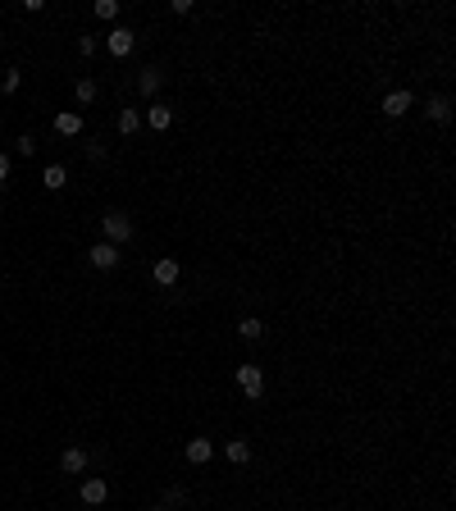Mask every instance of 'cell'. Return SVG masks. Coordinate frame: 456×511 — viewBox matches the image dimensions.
I'll return each mask as SVG.
<instances>
[{"instance_id": "obj_5", "label": "cell", "mask_w": 456, "mask_h": 511, "mask_svg": "<svg viewBox=\"0 0 456 511\" xmlns=\"http://www.w3.org/2000/svg\"><path fill=\"white\" fill-rule=\"evenodd\" d=\"M105 46H109V55H114V60L132 55V28H114V33L105 37Z\"/></svg>"}, {"instance_id": "obj_1", "label": "cell", "mask_w": 456, "mask_h": 511, "mask_svg": "<svg viewBox=\"0 0 456 511\" xmlns=\"http://www.w3.org/2000/svg\"><path fill=\"white\" fill-rule=\"evenodd\" d=\"M100 229H105V238L114 242V247H119V242H128L132 233H137V229H132V219L123 215V210H109V215L100 219Z\"/></svg>"}, {"instance_id": "obj_2", "label": "cell", "mask_w": 456, "mask_h": 511, "mask_svg": "<svg viewBox=\"0 0 456 511\" xmlns=\"http://www.w3.org/2000/svg\"><path fill=\"white\" fill-rule=\"evenodd\" d=\"M238 388L247 392V397H261V392H265V374H261V365H238Z\"/></svg>"}, {"instance_id": "obj_14", "label": "cell", "mask_w": 456, "mask_h": 511, "mask_svg": "<svg viewBox=\"0 0 456 511\" xmlns=\"http://www.w3.org/2000/svg\"><path fill=\"white\" fill-rule=\"evenodd\" d=\"M224 452H228V461H233V466H247V461H251V443H247V438H233Z\"/></svg>"}, {"instance_id": "obj_23", "label": "cell", "mask_w": 456, "mask_h": 511, "mask_svg": "<svg viewBox=\"0 0 456 511\" xmlns=\"http://www.w3.org/2000/svg\"><path fill=\"white\" fill-rule=\"evenodd\" d=\"M10 178V155H0V183Z\"/></svg>"}, {"instance_id": "obj_4", "label": "cell", "mask_w": 456, "mask_h": 511, "mask_svg": "<svg viewBox=\"0 0 456 511\" xmlns=\"http://www.w3.org/2000/svg\"><path fill=\"white\" fill-rule=\"evenodd\" d=\"M406 110H411V92H406V87H397V92L383 96V114H388V119H402Z\"/></svg>"}, {"instance_id": "obj_16", "label": "cell", "mask_w": 456, "mask_h": 511, "mask_svg": "<svg viewBox=\"0 0 456 511\" xmlns=\"http://www.w3.org/2000/svg\"><path fill=\"white\" fill-rule=\"evenodd\" d=\"M137 123H141L137 110H119V132H123V137H132V132H137Z\"/></svg>"}, {"instance_id": "obj_20", "label": "cell", "mask_w": 456, "mask_h": 511, "mask_svg": "<svg viewBox=\"0 0 456 511\" xmlns=\"http://www.w3.org/2000/svg\"><path fill=\"white\" fill-rule=\"evenodd\" d=\"M19 151H23V155L37 151V137H33V132H23V137H19Z\"/></svg>"}, {"instance_id": "obj_9", "label": "cell", "mask_w": 456, "mask_h": 511, "mask_svg": "<svg viewBox=\"0 0 456 511\" xmlns=\"http://www.w3.org/2000/svg\"><path fill=\"white\" fill-rule=\"evenodd\" d=\"M82 466H87V452H82V447H64V452H60V470H64V475H78Z\"/></svg>"}, {"instance_id": "obj_21", "label": "cell", "mask_w": 456, "mask_h": 511, "mask_svg": "<svg viewBox=\"0 0 456 511\" xmlns=\"http://www.w3.org/2000/svg\"><path fill=\"white\" fill-rule=\"evenodd\" d=\"M19 83H23V73H19V69H10V73H5V92H19Z\"/></svg>"}, {"instance_id": "obj_18", "label": "cell", "mask_w": 456, "mask_h": 511, "mask_svg": "<svg viewBox=\"0 0 456 511\" xmlns=\"http://www.w3.org/2000/svg\"><path fill=\"white\" fill-rule=\"evenodd\" d=\"M73 96H78V105H91V101H96V83H91V78H82V83L73 87Z\"/></svg>"}, {"instance_id": "obj_15", "label": "cell", "mask_w": 456, "mask_h": 511, "mask_svg": "<svg viewBox=\"0 0 456 511\" xmlns=\"http://www.w3.org/2000/svg\"><path fill=\"white\" fill-rule=\"evenodd\" d=\"M429 119L447 123V119H452V101H447V96H429Z\"/></svg>"}, {"instance_id": "obj_10", "label": "cell", "mask_w": 456, "mask_h": 511, "mask_svg": "<svg viewBox=\"0 0 456 511\" xmlns=\"http://www.w3.org/2000/svg\"><path fill=\"white\" fill-rule=\"evenodd\" d=\"M105 498H109V484H105V479H87V484H82V502H87V507H100Z\"/></svg>"}, {"instance_id": "obj_8", "label": "cell", "mask_w": 456, "mask_h": 511, "mask_svg": "<svg viewBox=\"0 0 456 511\" xmlns=\"http://www.w3.org/2000/svg\"><path fill=\"white\" fill-rule=\"evenodd\" d=\"M210 457H215V443H210V438H192V443H187V461H192V466H206Z\"/></svg>"}, {"instance_id": "obj_3", "label": "cell", "mask_w": 456, "mask_h": 511, "mask_svg": "<svg viewBox=\"0 0 456 511\" xmlns=\"http://www.w3.org/2000/svg\"><path fill=\"white\" fill-rule=\"evenodd\" d=\"M87 261L96 265V270H114V265H119V247H114V242H96V247L87 251Z\"/></svg>"}, {"instance_id": "obj_24", "label": "cell", "mask_w": 456, "mask_h": 511, "mask_svg": "<svg viewBox=\"0 0 456 511\" xmlns=\"http://www.w3.org/2000/svg\"><path fill=\"white\" fill-rule=\"evenodd\" d=\"M151 511H169V507H151Z\"/></svg>"}, {"instance_id": "obj_17", "label": "cell", "mask_w": 456, "mask_h": 511, "mask_svg": "<svg viewBox=\"0 0 456 511\" xmlns=\"http://www.w3.org/2000/svg\"><path fill=\"white\" fill-rule=\"evenodd\" d=\"M91 10H96V19H100V23H109V19H119V0H96Z\"/></svg>"}, {"instance_id": "obj_22", "label": "cell", "mask_w": 456, "mask_h": 511, "mask_svg": "<svg viewBox=\"0 0 456 511\" xmlns=\"http://www.w3.org/2000/svg\"><path fill=\"white\" fill-rule=\"evenodd\" d=\"M78 51H82V55H96V37H78Z\"/></svg>"}, {"instance_id": "obj_7", "label": "cell", "mask_w": 456, "mask_h": 511, "mask_svg": "<svg viewBox=\"0 0 456 511\" xmlns=\"http://www.w3.org/2000/svg\"><path fill=\"white\" fill-rule=\"evenodd\" d=\"M155 283H160V288H174L178 283V261L174 256H160V261H155Z\"/></svg>"}, {"instance_id": "obj_19", "label": "cell", "mask_w": 456, "mask_h": 511, "mask_svg": "<svg viewBox=\"0 0 456 511\" xmlns=\"http://www.w3.org/2000/svg\"><path fill=\"white\" fill-rule=\"evenodd\" d=\"M238 334L247 338V343H256V338L265 334V324H261V320H251V315H247V320H242V324H238Z\"/></svg>"}, {"instance_id": "obj_11", "label": "cell", "mask_w": 456, "mask_h": 511, "mask_svg": "<svg viewBox=\"0 0 456 511\" xmlns=\"http://www.w3.org/2000/svg\"><path fill=\"white\" fill-rule=\"evenodd\" d=\"M146 123H151L155 132L174 128V110H169V105H151V110H146Z\"/></svg>"}, {"instance_id": "obj_13", "label": "cell", "mask_w": 456, "mask_h": 511, "mask_svg": "<svg viewBox=\"0 0 456 511\" xmlns=\"http://www.w3.org/2000/svg\"><path fill=\"white\" fill-rule=\"evenodd\" d=\"M160 83H164V78H160V69H141L137 92H141V96H155V92H160Z\"/></svg>"}, {"instance_id": "obj_12", "label": "cell", "mask_w": 456, "mask_h": 511, "mask_svg": "<svg viewBox=\"0 0 456 511\" xmlns=\"http://www.w3.org/2000/svg\"><path fill=\"white\" fill-rule=\"evenodd\" d=\"M42 183L51 187V192H64V183H69V169H64V164H46Z\"/></svg>"}, {"instance_id": "obj_6", "label": "cell", "mask_w": 456, "mask_h": 511, "mask_svg": "<svg viewBox=\"0 0 456 511\" xmlns=\"http://www.w3.org/2000/svg\"><path fill=\"white\" fill-rule=\"evenodd\" d=\"M55 132H60V137H78V132H82V114H78V110L55 114Z\"/></svg>"}]
</instances>
